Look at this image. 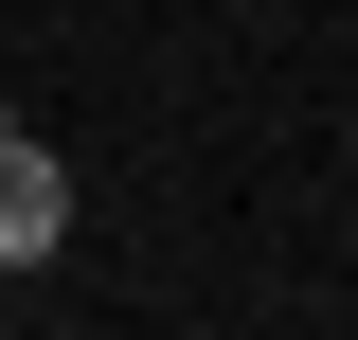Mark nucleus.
Returning a JSON list of instances; mask_svg holds the SVG:
<instances>
[{"label": "nucleus", "instance_id": "f257e3e1", "mask_svg": "<svg viewBox=\"0 0 358 340\" xmlns=\"http://www.w3.org/2000/svg\"><path fill=\"white\" fill-rule=\"evenodd\" d=\"M54 233H72V162H54L36 126H0V269H36Z\"/></svg>", "mask_w": 358, "mask_h": 340}]
</instances>
